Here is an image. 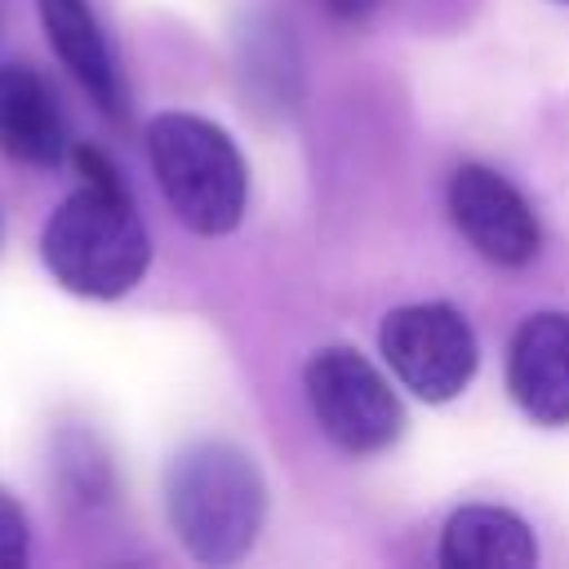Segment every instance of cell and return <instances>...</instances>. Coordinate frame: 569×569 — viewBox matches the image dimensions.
<instances>
[{"mask_svg": "<svg viewBox=\"0 0 569 569\" xmlns=\"http://www.w3.org/2000/svg\"><path fill=\"white\" fill-rule=\"evenodd\" d=\"M382 360L400 378L405 391H413L427 405H445L462 396L476 378L480 347L467 325V316L449 302H409L396 307L382 320L378 333Z\"/></svg>", "mask_w": 569, "mask_h": 569, "instance_id": "5b68a950", "label": "cell"}, {"mask_svg": "<svg viewBox=\"0 0 569 569\" xmlns=\"http://www.w3.org/2000/svg\"><path fill=\"white\" fill-rule=\"evenodd\" d=\"M307 405L342 453H378L405 431L391 382L356 347H320L302 369Z\"/></svg>", "mask_w": 569, "mask_h": 569, "instance_id": "277c9868", "label": "cell"}, {"mask_svg": "<svg viewBox=\"0 0 569 569\" xmlns=\"http://www.w3.org/2000/svg\"><path fill=\"white\" fill-rule=\"evenodd\" d=\"M507 391L538 427H569V316L533 311L507 347Z\"/></svg>", "mask_w": 569, "mask_h": 569, "instance_id": "52a82bcc", "label": "cell"}, {"mask_svg": "<svg viewBox=\"0 0 569 569\" xmlns=\"http://www.w3.org/2000/svg\"><path fill=\"white\" fill-rule=\"evenodd\" d=\"M53 476H58L62 493L80 507L111 502V493H116L111 453L102 449V440L89 427H62L53 436Z\"/></svg>", "mask_w": 569, "mask_h": 569, "instance_id": "7c38bea8", "label": "cell"}, {"mask_svg": "<svg viewBox=\"0 0 569 569\" xmlns=\"http://www.w3.org/2000/svg\"><path fill=\"white\" fill-rule=\"evenodd\" d=\"M449 218L467 236V244L498 267H525L538 258L542 231H538L529 200L489 164H458L453 169Z\"/></svg>", "mask_w": 569, "mask_h": 569, "instance_id": "8992f818", "label": "cell"}, {"mask_svg": "<svg viewBox=\"0 0 569 569\" xmlns=\"http://www.w3.org/2000/svg\"><path fill=\"white\" fill-rule=\"evenodd\" d=\"M378 0H329V9L338 13V18H360V13H369Z\"/></svg>", "mask_w": 569, "mask_h": 569, "instance_id": "5bb4252c", "label": "cell"}, {"mask_svg": "<svg viewBox=\"0 0 569 569\" xmlns=\"http://www.w3.org/2000/svg\"><path fill=\"white\" fill-rule=\"evenodd\" d=\"M0 231H4V218H0Z\"/></svg>", "mask_w": 569, "mask_h": 569, "instance_id": "9a60e30c", "label": "cell"}, {"mask_svg": "<svg viewBox=\"0 0 569 569\" xmlns=\"http://www.w3.org/2000/svg\"><path fill=\"white\" fill-rule=\"evenodd\" d=\"M36 9H40V27H44L53 53L76 76V84L93 98V107L107 120H124V111H129L124 76H120V62L111 53V40H107L93 4L89 0H36Z\"/></svg>", "mask_w": 569, "mask_h": 569, "instance_id": "9c48e42d", "label": "cell"}, {"mask_svg": "<svg viewBox=\"0 0 569 569\" xmlns=\"http://www.w3.org/2000/svg\"><path fill=\"white\" fill-rule=\"evenodd\" d=\"M0 151L31 169H53L71 156L62 102L27 62H0Z\"/></svg>", "mask_w": 569, "mask_h": 569, "instance_id": "ba28073f", "label": "cell"}, {"mask_svg": "<svg viewBox=\"0 0 569 569\" xmlns=\"http://www.w3.org/2000/svg\"><path fill=\"white\" fill-rule=\"evenodd\" d=\"M44 271L76 298L111 302L142 284L151 236L124 182H80L40 231Z\"/></svg>", "mask_w": 569, "mask_h": 569, "instance_id": "7a4b0ae2", "label": "cell"}, {"mask_svg": "<svg viewBox=\"0 0 569 569\" xmlns=\"http://www.w3.org/2000/svg\"><path fill=\"white\" fill-rule=\"evenodd\" d=\"M560 4H569V0H560Z\"/></svg>", "mask_w": 569, "mask_h": 569, "instance_id": "2e32d148", "label": "cell"}, {"mask_svg": "<svg viewBox=\"0 0 569 569\" xmlns=\"http://www.w3.org/2000/svg\"><path fill=\"white\" fill-rule=\"evenodd\" d=\"M31 556V525L13 493L0 489V569H22Z\"/></svg>", "mask_w": 569, "mask_h": 569, "instance_id": "4fadbf2b", "label": "cell"}, {"mask_svg": "<svg viewBox=\"0 0 569 569\" xmlns=\"http://www.w3.org/2000/svg\"><path fill=\"white\" fill-rule=\"evenodd\" d=\"M164 511L200 565H236L262 533L267 485L258 462L231 440H196L164 471Z\"/></svg>", "mask_w": 569, "mask_h": 569, "instance_id": "6da1fadb", "label": "cell"}, {"mask_svg": "<svg viewBox=\"0 0 569 569\" xmlns=\"http://www.w3.org/2000/svg\"><path fill=\"white\" fill-rule=\"evenodd\" d=\"M440 565L445 569H533L538 542L516 511L471 502L449 516L440 533Z\"/></svg>", "mask_w": 569, "mask_h": 569, "instance_id": "30bf717a", "label": "cell"}, {"mask_svg": "<svg viewBox=\"0 0 569 569\" xmlns=\"http://www.w3.org/2000/svg\"><path fill=\"white\" fill-rule=\"evenodd\" d=\"M147 160L187 231L227 236L240 227L249 169L227 129L191 111H160L147 120Z\"/></svg>", "mask_w": 569, "mask_h": 569, "instance_id": "3957f363", "label": "cell"}, {"mask_svg": "<svg viewBox=\"0 0 569 569\" xmlns=\"http://www.w3.org/2000/svg\"><path fill=\"white\" fill-rule=\"evenodd\" d=\"M240 67H244V84L271 102L276 111H289L298 98V53L293 40L280 22L271 18H253L249 31L240 36Z\"/></svg>", "mask_w": 569, "mask_h": 569, "instance_id": "8fae6325", "label": "cell"}]
</instances>
